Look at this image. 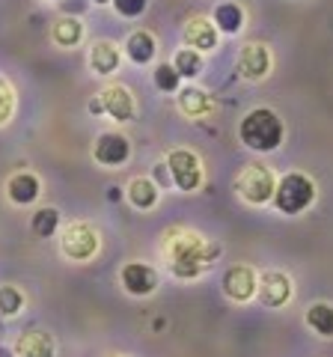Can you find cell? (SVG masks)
<instances>
[{"mask_svg":"<svg viewBox=\"0 0 333 357\" xmlns=\"http://www.w3.org/2000/svg\"><path fill=\"white\" fill-rule=\"evenodd\" d=\"M173 69L179 72V77H187V81H194V77L203 72V54L194 51V48H182L176 51L173 57Z\"/></svg>","mask_w":333,"mask_h":357,"instance_id":"obj_24","label":"cell"},{"mask_svg":"<svg viewBox=\"0 0 333 357\" xmlns=\"http://www.w3.org/2000/svg\"><path fill=\"white\" fill-rule=\"evenodd\" d=\"M292 277L283 271H265L262 277H256V295L268 310H280L292 301Z\"/></svg>","mask_w":333,"mask_h":357,"instance_id":"obj_7","label":"cell"},{"mask_svg":"<svg viewBox=\"0 0 333 357\" xmlns=\"http://www.w3.org/2000/svg\"><path fill=\"white\" fill-rule=\"evenodd\" d=\"M119 60H122V54H119V45L116 42L95 39L90 45V69L95 75H114L119 69Z\"/></svg>","mask_w":333,"mask_h":357,"instance_id":"obj_15","label":"cell"},{"mask_svg":"<svg viewBox=\"0 0 333 357\" xmlns=\"http://www.w3.org/2000/svg\"><path fill=\"white\" fill-rule=\"evenodd\" d=\"M15 357H54V340L45 331H24L15 342Z\"/></svg>","mask_w":333,"mask_h":357,"instance_id":"obj_17","label":"cell"},{"mask_svg":"<svg viewBox=\"0 0 333 357\" xmlns=\"http://www.w3.org/2000/svg\"><path fill=\"white\" fill-rule=\"evenodd\" d=\"M155 173H158V182H161V185H170V173H166V164H158V170H155ZM158 182H155V185H158Z\"/></svg>","mask_w":333,"mask_h":357,"instance_id":"obj_29","label":"cell"},{"mask_svg":"<svg viewBox=\"0 0 333 357\" xmlns=\"http://www.w3.org/2000/svg\"><path fill=\"white\" fill-rule=\"evenodd\" d=\"M21 310H24V295H21V289L3 283L0 286V316L13 319V316H18Z\"/></svg>","mask_w":333,"mask_h":357,"instance_id":"obj_25","label":"cell"},{"mask_svg":"<svg viewBox=\"0 0 333 357\" xmlns=\"http://www.w3.org/2000/svg\"><path fill=\"white\" fill-rule=\"evenodd\" d=\"M128 203L134 206L137 211H149L158 206V197H161V188L152 182V178L146 176H137V178H131V185H128Z\"/></svg>","mask_w":333,"mask_h":357,"instance_id":"obj_18","label":"cell"},{"mask_svg":"<svg viewBox=\"0 0 333 357\" xmlns=\"http://www.w3.org/2000/svg\"><path fill=\"white\" fill-rule=\"evenodd\" d=\"M95 98H98V105H102V114H107L114 122H131L134 119V96H131L128 86L110 84Z\"/></svg>","mask_w":333,"mask_h":357,"instance_id":"obj_9","label":"cell"},{"mask_svg":"<svg viewBox=\"0 0 333 357\" xmlns=\"http://www.w3.org/2000/svg\"><path fill=\"white\" fill-rule=\"evenodd\" d=\"M119 280L125 286V292L134 298H146L158 289V274H155V268L146 262H125L119 271Z\"/></svg>","mask_w":333,"mask_h":357,"instance_id":"obj_10","label":"cell"},{"mask_svg":"<svg viewBox=\"0 0 333 357\" xmlns=\"http://www.w3.org/2000/svg\"><path fill=\"white\" fill-rule=\"evenodd\" d=\"M0 357H15V351L6 349V345H0Z\"/></svg>","mask_w":333,"mask_h":357,"instance_id":"obj_30","label":"cell"},{"mask_svg":"<svg viewBox=\"0 0 333 357\" xmlns=\"http://www.w3.org/2000/svg\"><path fill=\"white\" fill-rule=\"evenodd\" d=\"M51 39H54V45H60V48H75V45L84 39L81 18H75V15L57 18L54 21V27H51Z\"/></svg>","mask_w":333,"mask_h":357,"instance_id":"obj_20","label":"cell"},{"mask_svg":"<svg viewBox=\"0 0 333 357\" xmlns=\"http://www.w3.org/2000/svg\"><path fill=\"white\" fill-rule=\"evenodd\" d=\"M274 203L283 215H301L304 208L313 206L316 199V185L313 178L304 176V173H286L280 182L274 185Z\"/></svg>","mask_w":333,"mask_h":357,"instance_id":"obj_3","label":"cell"},{"mask_svg":"<svg viewBox=\"0 0 333 357\" xmlns=\"http://www.w3.org/2000/svg\"><path fill=\"white\" fill-rule=\"evenodd\" d=\"M220 286H224L226 298L244 304V301H250L253 295H256V271H253L250 265H232V268H226Z\"/></svg>","mask_w":333,"mask_h":357,"instance_id":"obj_13","label":"cell"},{"mask_svg":"<svg viewBox=\"0 0 333 357\" xmlns=\"http://www.w3.org/2000/svg\"><path fill=\"white\" fill-rule=\"evenodd\" d=\"M114 357H119V354H114Z\"/></svg>","mask_w":333,"mask_h":357,"instance_id":"obj_32","label":"cell"},{"mask_svg":"<svg viewBox=\"0 0 333 357\" xmlns=\"http://www.w3.org/2000/svg\"><path fill=\"white\" fill-rule=\"evenodd\" d=\"M283 134H286L283 122L271 107L250 110V114L241 119V126H238L241 143L247 149H253V152H274L283 143Z\"/></svg>","mask_w":333,"mask_h":357,"instance_id":"obj_2","label":"cell"},{"mask_svg":"<svg viewBox=\"0 0 333 357\" xmlns=\"http://www.w3.org/2000/svg\"><path fill=\"white\" fill-rule=\"evenodd\" d=\"M98 244H102L98 241V232L86 220L69 223V227L63 229V236H60V250H63L65 259H72V262L93 259V256L98 253Z\"/></svg>","mask_w":333,"mask_h":357,"instance_id":"obj_4","label":"cell"},{"mask_svg":"<svg viewBox=\"0 0 333 357\" xmlns=\"http://www.w3.org/2000/svg\"><path fill=\"white\" fill-rule=\"evenodd\" d=\"M166 173H170V182L179 188V191L191 194L203 185V161L199 155L191 152V149H173L166 155Z\"/></svg>","mask_w":333,"mask_h":357,"instance_id":"obj_5","label":"cell"},{"mask_svg":"<svg viewBox=\"0 0 333 357\" xmlns=\"http://www.w3.org/2000/svg\"><path fill=\"white\" fill-rule=\"evenodd\" d=\"M15 114V89L6 77H0V126H6Z\"/></svg>","mask_w":333,"mask_h":357,"instance_id":"obj_27","label":"cell"},{"mask_svg":"<svg viewBox=\"0 0 333 357\" xmlns=\"http://www.w3.org/2000/svg\"><path fill=\"white\" fill-rule=\"evenodd\" d=\"M158 54V42L149 30H134L131 36L125 39V57L134 63V66H149Z\"/></svg>","mask_w":333,"mask_h":357,"instance_id":"obj_16","label":"cell"},{"mask_svg":"<svg viewBox=\"0 0 333 357\" xmlns=\"http://www.w3.org/2000/svg\"><path fill=\"white\" fill-rule=\"evenodd\" d=\"M215 27L217 33H226V36H235V33H241L244 27V9L238 3H232V0H224L217 9H215Z\"/></svg>","mask_w":333,"mask_h":357,"instance_id":"obj_21","label":"cell"},{"mask_svg":"<svg viewBox=\"0 0 333 357\" xmlns=\"http://www.w3.org/2000/svg\"><path fill=\"white\" fill-rule=\"evenodd\" d=\"M164 256L166 268L179 280H194L220 256V244L203 238L194 229H170L164 236Z\"/></svg>","mask_w":333,"mask_h":357,"instance_id":"obj_1","label":"cell"},{"mask_svg":"<svg viewBox=\"0 0 333 357\" xmlns=\"http://www.w3.org/2000/svg\"><path fill=\"white\" fill-rule=\"evenodd\" d=\"M57 227H60V211L54 206L39 208L36 215L30 218V229H33V236L36 238H51L54 232H57Z\"/></svg>","mask_w":333,"mask_h":357,"instance_id":"obj_22","label":"cell"},{"mask_svg":"<svg viewBox=\"0 0 333 357\" xmlns=\"http://www.w3.org/2000/svg\"><path fill=\"white\" fill-rule=\"evenodd\" d=\"M110 3H114L116 15H122V18H137V15L146 13L149 0H110Z\"/></svg>","mask_w":333,"mask_h":357,"instance_id":"obj_28","label":"cell"},{"mask_svg":"<svg viewBox=\"0 0 333 357\" xmlns=\"http://www.w3.org/2000/svg\"><path fill=\"white\" fill-rule=\"evenodd\" d=\"M93 158H95V164H102V167L125 164L131 158V140L125 137V134H119V131L98 134V140L93 146Z\"/></svg>","mask_w":333,"mask_h":357,"instance_id":"obj_8","label":"cell"},{"mask_svg":"<svg viewBox=\"0 0 333 357\" xmlns=\"http://www.w3.org/2000/svg\"><path fill=\"white\" fill-rule=\"evenodd\" d=\"M39 194H42V182H39L36 173L21 170V173H15V176H9V182H6V197L13 199L15 206H30V203H36Z\"/></svg>","mask_w":333,"mask_h":357,"instance_id":"obj_14","label":"cell"},{"mask_svg":"<svg viewBox=\"0 0 333 357\" xmlns=\"http://www.w3.org/2000/svg\"><path fill=\"white\" fill-rule=\"evenodd\" d=\"M179 110L185 116H206L215 110V102L199 86H179Z\"/></svg>","mask_w":333,"mask_h":357,"instance_id":"obj_19","label":"cell"},{"mask_svg":"<svg viewBox=\"0 0 333 357\" xmlns=\"http://www.w3.org/2000/svg\"><path fill=\"white\" fill-rule=\"evenodd\" d=\"M274 176L265 164H247L235 178V191L247 199L250 206H265L274 197Z\"/></svg>","mask_w":333,"mask_h":357,"instance_id":"obj_6","label":"cell"},{"mask_svg":"<svg viewBox=\"0 0 333 357\" xmlns=\"http://www.w3.org/2000/svg\"><path fill=\"white\" fill-rule=\"evenodd\" d=\"M217 27H215V21L212 18H206V15H194L191 21L185 24L182 30V42H185V48H194L199 54H206V51H215L217 48Z\"/></svg>","mask_w":333,"mask_h":357,"instance_id":"obj_12","label":"cell"},{"mask_svg":"<svg viewBox=\"0 0 333 357\" xmlns=\"http://www.w3.org/2000/svg\"><path fill=\"white\" fill-rule=\"evenodd\" d=\"M238 72L244 81H262L268 77L271 72V54H268V45L262 42H247L238 54Z\"/></svg>","mask_w":333,"mask_h":357,"instance_id":"obj_11","label":"cell"},{"mask_svg":"<svg viewBox=\"0 0 333 357\" xmlns=\"http://www.w3.org/2000/svg\"><path fill=\"white\" fill-rule=\"evenodd\" d=\"M307 325L313 328L318 337H333V304H313L307 310Z\"/></svg>","mask_w":333,"mask_h":357,"instance_id":"obj_23","label":"cell"},{"mask_svg":"<svg viewBox=\"0 0 333 357\" xmlns=\"http://www.w3.org/2000/svg\"><path fill=\"white\" fill-rule=\"evenodd\" d=\"M152 81H155V86H158L161 93H179V86H182V77H179V72L173 69V63H158L155 66Z\"/></svg>","mask_w":333,"mask_h":357,"instance_id":"obj_26","label":"cell"},{"mask_svg":"<svg viewBox=\"0 0 333 357\" xmlns=\"http://www.w3.org/2000/svg\"><path fill=\"white\" fill-rule=\"evenodd\" d=\"M93 3H98V6H104V3H110V0H93Z\"/></svg>","mask_w":333,"mask_h":357,"instance_id":"obj_31","label":"cell"}]
</instances>
